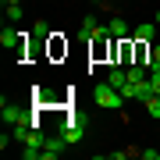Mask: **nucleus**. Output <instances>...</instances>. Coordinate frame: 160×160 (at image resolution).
Returning a JSON list of instances; mask_svg holds the SVG:
<instances>
[{
	"instance_id": "nucleus-1",
	"label": "nucleus",
	"mask_w": 160,
	"mask_h": 160,
	"mask_svg": "<svg viewBox=\"0 0 160 160\" xmlns=\"http://www.w3.org/2000/svg\"><path fill=\"white\" fill-rule=\"evenodd\" d=\"M92 103L103 107V110H121L125 96H121V89H114L110 82H100V86H92Z\"/></svg>"
},
{
	"instance_id": "nucleus-2",
	"label": "nucleus",
	"mask_w": 160,
	"mask_h": 160,
	"mask_svg": "<svg viewBox=\"0 0 160 160\" xmlns=\"http://www.w3.org/2000/svg\"><path fill=\"white\" fill-rule=\"evenodd\" d=\"M110 61H118V64H135V39H114V50H110Z\"/></svg>"
},
{
	"instance_id": "nucleus-3",
	"label": "nucleus",
	"mask_w": 160,
	"mask_h": 160,
	"mask_svg": "<svg viewBox=\"0 0 160 160\" xmlns=\"http://www.w3.org/2000/svg\"><path fill=\"white\" fill-rule=\"evenodd\" d=\"M0 110H4V121H7V125H25V121H29V125L36 128V118L29 114V110H22V107H14V103H7V96L0 100Z\"/></svg>"
},
{
	"instance_id": "nucleus-4",
	"label": "nucleus",
	"mask_w": 160,
	"mask_h": 160,
	"mask_svg": "<svg viewBox=\"0 0 160 160\" xmlns=\"http://www.w3.org/2000/svg\"><path fill=\"white\" fill-rule=\"evenodd\" d=\"M132 39H135V43H149V46H153V43L160 39L157 22H146V25H139V29H132Z\"/></svg>"
},
{
	"instance_id": "nucleus-5",
	"label": "nucleus",
	"mask_w": 160,
	"mask_h": 160,
	"mask_svg": "<svg viewBox=\"0 0 160 160\" xmlns=\"http://www.w3.org/2000/svg\"><path fill=\"white\" fill-rule=\"evenodd\" d=\"M22 39H25V32L11 29V25H4V29H0V46H4V50H18Z\"/></svg>"
},
{
	"instance_id": "nucleus-6",
	"label": "nucleus",
	"mask_w": 160,
	"mask_h": 160,
	"mask_svg": "<svg viewBox=\"0 0 160 160\" xmlns=\"http://www.w3.org/2000/svg\"><path fill=\"white\" fill-rule=\"evenodd\" d=\"M64 146H71L64 135H57V139H46V146H43L39 160H53V157H61V153H64Z\"/></svg>"
},
{
	"instance_id": "nucleus-7",
	"label": "nucleus",
	"mask_w": 160,
	"mask_h": 160,
	"mask_svg": "<svg viewBox=\"0 0 160 160\" xmlns=\"http://www.w3.org/2000/svg\"><path fill=\"white\" fill-rule=\"evenodd\" d=\"M61 135L68 139L71 146H75V142H82V135H86V132H82V121H71V125H61Z\"/></svg>"
},
{
	"instance_id": "nucleus-8",
	"label": "nucleus",
	"mask_w": 160,
	"mask_h": 160,
	"mask_svg": "<svg viewBox=\"0 0 160 160\" xmlns=\"http://www.w3.org/2000/svg\"><path fill=\"white\" fill-rule=\"evenodd\" d=\"M110 36H114V39H128V36H132L125 18H110Z\"/></svg>"
},
{
	"instance_id": "nucleus-9",
	"label": "nucleus",
	"mask_w": 160,
	"mask_h": 160,
	"mask_svg": "<svg viewBox=\"0 0 160 160\" xmlns=\"http://www.w3.org/2000/svg\"><path fill=\"white\" fill-rule=\"evenodd\" d=\"M107 82H110V86H114V89H121V86H125V82H128V71L121 68V64H114V68H110V75H107Z\"/></svg>"
},
{
	"instance_id": "nucleus-10",
	"label": "nucleus",
	"mask_w": 160,
	"mask_h": 160,
	"mask_svg": "<svg viewBox=\"0 0 160 160\" xmlns=\"http://www.w3.org/2000/svg\"><path fill=\"white\" fill-rule=\"evenodd\" d=\"M32 36H36V39H39V43H46V39H50L53 32H50V25H46L43 18H36V25H32Z\"/></svg>"
},
{
	"instance_id": "nucleus-11",
	"label": "nucleus",
	"mask_w": 160,
	"mask_h": 160,
	"mask_svg": "<svg viewBox=\"0 0 160 160\" xmlns=\"http://www.w3.org/2000/svg\"><path fill=\"white\" fill-rule=\"evenodd\" d=\"M142 103H146V114H149V118H160V92H153V96H146Z\"/></svg>"
},
{
	"instance_id": "nucleus-12",
	"label": "nucleus",
	"mask_w": 160,
	"mask_h": 160,
	"mask_svg": "<svg viewBox=\"0 0 160 160\" xmlns=\"http://www.w3.org/2000/svg\"><path fill=\"white\" fill-rule=\"evenodd\" d=\"M7 18L18 22V18H22V4H7Z\"/></svg>"
},
{
	"instance_id": "nucleus-13",
	"label": "nucleus",
	"mask_w": 160,
	"mask_h": 160,
	"mask_svg": "<svg viewBox=\"0 0 160 160\" xmlns=\"http://www.w3.org/2000/svg\"><path fill=\"white\" fill-rule=\"evenodd\" d=\"M149 89L160 92V68H157V71H149Z\"/></svg>"
},
{
	"instance_id": "nucleus-14",
	"label": "nucleus",
	"mask_w": 160,
	"mask_h": 160,
	"mask_svg": "<svg viewBox=\"0 0 160 160\" xmlns=\"http://www.w3.org/2000/svg\"><path fill=\"white\" fill-rule=\"evenodd\" d=\"M92 29H96V22H92V18H82V36H86V39H89Z\"/></svg>"
},
{
	"instance_id": "nucleus-15",
	"label": "nucleus",
	"mask_w": 160,
	"mask_h": 160,
	"mask_svg": "<svg viewBox=\"0 0 160 160\" xmlns=\"http://www.w3.org/2000/svg\"><path fill=\"white\" fill-rule=\"evenodd\" d=\"M139 157H142V160H160L157 149H139Z\"/></svg>"
},
{
	"instance_id": "nucleus-16",
	"label": "nucleus",
	"mask_w": 160,
	"mask_h": 160,
	"mask_svg": "<svg viewBox=\"0 0 160 160\" xmlns=\"http://www.w3.org/2000/svg\"><path fill=\"white\" fill-rule=\"evenodd\" d=\"M4 4H22V0H4Z\"/></svg>"
},
{
	"instance_id": "nucleus-17",
	"label": "nucleus",
	"mask_w": 160,
	"mask_h": 160,
	"mask_svg": "<svg viewBox=\"0 0 160 160\" xmlns=\"http://www.w3.org/2000/svg\"><path fill=\"white\" fill-rule=\"evenodd\" d=\"M157 29H160V11H157Z\"/></svg>"
}]
</instances>
